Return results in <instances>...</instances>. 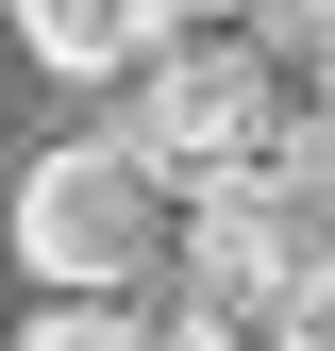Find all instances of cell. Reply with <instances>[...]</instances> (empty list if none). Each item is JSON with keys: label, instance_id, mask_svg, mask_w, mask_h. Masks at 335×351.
<instances>
[{"label": "cell", "instance_id": "5", "mask_svg": "<svg viewBox=\"0 0 335 351\" xmlns=\"http://www.w3.org/2000/svg\"><path fill=\"white\" fill-rule=\"evenodd\" d=\"M17 351H151V318H135V301H34V318H17Z\"/></svg>", "mask_w": 335, "mask_h": 351}, {"label": "cell", "instance_id": "6", "mask_svg": "<svg viewBox=\"0 0 335 351\" xmlns=\"http://www.w3.org/2000/svg\"><path fill=\"white\" fill-rule=\"evenodd\" d=\"M168 17H268V0H168Z\"/></svg>", "mask_w": 335, "mask_h": 351}, {"label": "cell", "instance_id": "2", "mask_svg": "<svg viewBox=\"0 0 335 351\" xmlns=\"http://www.w3.org/2000/svg\"><path fill=\"white\" fill-rule=\"evenodd\" d=\"M168 251H185V184L135 151V134H67L17 167V268L67 285V301H135L168 285Z\"/></svg>", "mask_w": 335, "mask_h": 351}, {"label": "cell", "instance_id": "4", "mask_svg": "<svg viewBox=\"0 0 335 351\" xmlns=\"http://www.w3.org/2000/svg\"><path fill=\"white\" fill-rule=\"evenodd\" d=\"M168 34H185L168 0H17V51H34V67H67V84H135Z\"/></svg>", "mask_w": 335, "mask_h": 351}, {"label": "cell", "instance_id": "3", "mask_svg": "<svg viewBox=\"0 0 335 351\" xmlns=\"http://www.w3.org/2000/svg\"><path fill=\"white\" fill-rule=\"evenodd\" d=\"M319 201L302 167H218V184H185V251H168V301H201V318H285L319 268Z\"/></svg>", "mask_w": 335, "mask_h": 351}, {"label": "cell", "instance_id": "1", "mask_svg": "<svg viewBox=\"0 0 335 351\" xmlns=\"http://www.w3.org/2000/svg\"><path fill=\"white\" fill-rule=\"evenodd\" d=\"M302 117H319V84H302V51H285L268 17H185L135 67V117H117V134H135L168 184H218V167H285Z\"/></svg>", "mask_w": 335, "mask_h": 351}]
</instances>
